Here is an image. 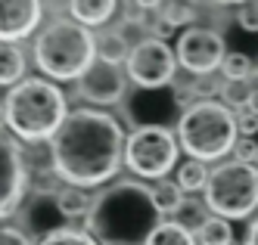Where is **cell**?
I'll use <instances>...</instances> for the list:
<instances>
[{
  "label": "cell",
  "mask_w": 258,
  "mask_h": 245,
  "mask_svg": "<svg viewBox=\"0 0 258 245\" xmlns=\"http://www.w3.org/2000/svg\"><path fill=\"white\" fill-rule=\"evenodd\" d=\"M75 84H78V97L94 106H112L124 97V71L118 62L94 59V65Z\"/></svg>",
  "instance_id": "11"
},
{
  "label": "cell",
  "mask_w": 258,
  "mask_h": 245,
  "mask_svg": "<svg viewBox=\"0 0 258 245\" xmlns=\"http://www.w3.org/2000/svg\"><path fill=\"white\" fill-rule=\"evenodd\" d=\"M0 245H31V239L16 227H0Z\"/></svg>",
  "instance_id": "30"
},
{
  "label": "cell",
  "mask_w": 258,
  "mask_h": 245,
  "mask_svg": "<svg viewBox=\"0 0 258 245\" xmlns=\"http://www.w3.org/2000/svg\"><path fill=\"white\" fill-rule=\"evenodd\" d=\"M215 4H233V0H215Z\"/></svg>",
  "instance_id": "34"
},
{
  "label": "cell",
  "mask_w": 258,
  "mask_h": 245,
  "mask_svg": "<svg viewBox=\"0 0 258 245\" xmlns=\"http://www.w3.org/2000/svg\"><path fill=\"white\" fill-rule=\"evenodd\" d=\"M177 186L183 193H199V190H206V183H209V168L206 161H199V158H190V161H183L177 168Z\"/></svg>",
  "instance_id": "20"
},
{
  "label": "cell",
  "mask_w": 258,
  "mask_h": 245,
  "mask_svg": "<svg viewBox=\"0 0 258 245\" xmlns=\"http://www.w3.org/2000/svg\"><path fill=\"white\" fill-rule=\"evenodd\" d=\"M206 205L227 220H246L258 211V168L243 158L221 161L209 171Z\"/></svg>",
  "instance_id": "6"
},
{
  "label": "cell",
  "mask_w": 258,
  "mask_h": 245,
  "mask_svg": "<svg viewBox=\"0 0 258 245\" xmlns=\"http://www.w3.org/2000/svg\"><path fill=\"white\" fill-rule=\"evenodd\" d=\"M118 7V0H69V13L75 16V22L94 28V25H106L112 19Z\"/></svg>",
  "instance_id": "14"
},
{
  "label": "cell",
  "mask_w": 258,
  "mask_h": 245,
  "mask_svg": "<svg viewBox=\"0 0 258 245\" xmlns=\"http://www.w3.org/2000/svg\"><path fill=\"white\" fill-rule=\"evenodd\" d=\"M41 0H0V41H22L41 22Z\"/></svg>",
  "instance_id": "12"
},
{
  "label": "cell",
  "mask_w": 258,
  "mask_h": 245,
  "mask_svg": "<svg viewBox=\"0 0 258 245\" xmlns=\"http://www.w3.org/2000/svg\"><path fill=\"white\" fill-rule=\"evenodd\" d=\"M246 109H252L255 115H258V87H255V90H249V100H246Z\"/></svg>",
  "instance_id": "32"
},
{
  "label": "cell",
  "mask_w": 258,
  "mask_h": 245,
  "mask_svg": "<svg viewBox=\"0 0 258 245\" xmlns=\"http://www.w3.org/2000/svg\"><path fill=\"white\" fill-rule=\"evenodd\" d=\"M221 74H224L227 81H249L252 78V56L246 53H224V59H221Z\"/></svg>",
  "instance_id": "23"
},
{
  "label": "cell",
  "mask_w": 258,
  "mask_h": 245,
  "mask_svg": "<svg viewBox=\"0 0 258 245\" xmlns=\"http://www.w3.org/2000/svg\"><path fill=\"white\" fill-rule=\"evenodd\" d=\"M159 19H162V28L190 25L196 19V7L187 4V0H165V4L159 7Z\"/></svg>",
  "instance_id": "22"
},
{
  "label": "cell",
  "mask_w": 258,
  "mask_h": 245,
  "mask_svg": "<svg viewBox=\"0 0 258 245\" xmlns=\"http://www.w3.org/2000/svg\"><path fill=\"white\" fill-rule=\"evenodd\" d=\"M236 25L243 31H258V0H239Z\"/></svg>",
  "instance_id": "25"
},
{
  "label": "cell",
  "mask_w": 258,
  "mask_h": 245,
  "mask_svg": "<svg viewBox=\"0 0 258 245\" xmlns=\"http://www.w3.org/2000/svg\"><path fill=\"white\" fill-rule=\"evenodd\" d=\"M177 65V53L162 37H146L143 44L131 47V53H127V74L143 90H159L171 84Z\"/></svg>",
  "instance_id": "8"
},
{
  "label": "cell",
  "mask_w": 258,
  "mask_h": 245,
  "mask_svg": "<svg viewBox=\"0 0 258 245\" xmlns=\"http://www.w3.org/2000/svg\"><path fill=\"white\" fill-rule=\"evenodd\" d=\"M236 137V115L221 100H196L183 109L177 121L180 149L199 161H221L233 152Z\"/></svg>",
  "instance_id": "5"
},
{
  "label": "cell",
  "mask_w": 258,
  "mask_h": 245,
  "mask_svg": "<svg viewBox=\"0 0 258 245\" xmlns=\"http://www.w3.org/2000/svg\"><path fill=\"white\" fill-rule=\"evenodd\" d=\"M90 199L87 193H84V186H62V190H56V205H59V211L66 214V217H84L87 211H90Z\"/></svg>",
  "instance_id": "19"
},
{
  "label": "cell",
  "mask_w": 258,
  "mask_h": 245,
  "mask_svg": "<svg viewBox=\"0 0 258 245\" xmlns=\"http://www.w3.org/2000/svg\"><path fill=\"white\" fill-rule=\"evenodd\" d=\"M25 186H28V168L19 146L7 134H0V217H10L25 202Z\"/></svg>",
  "instance_id": "10"
},
{
  "label": "cell",
  "mask_w": 258,
  "mask_h": 245,
  "mask_svg": "<svg viewBox=\"0 0 258 245\" xmlns=\"http://www.w3.org/2000/svg\"><path fill=\"white\" fill-rule=\"evenodd\" d=\"M146 245H196V236L180 220H162Z\"/></svg>",
  "instance_id": "18"
},
{
  "label": "cell",
  "mask_w": 258,
  "mask_h": 245,
  "mask_svg": "<svg viewBox=\"0 0 258 245\" xmlns=\"http://www.w3.org/2000/svg\"><path fill=\"white\" fill-rule=\"evenodd\" d=\"M196 239L199 245H233V227L227 217H206L196 227Z\"/></svg>",
  "instance_id": "16"
},
{
  "label": "cell",
  "mask_w": 258,
  "mask_h": 245,
  "mask_svg": "<svg viewBox=\"0 0 258 245\" xmlns=\"http://www.w3.org/2000/svg\"><path fill=\"white\" fill-rule=\"evenodd\" d=\"M233 115H236V134L239 137H258V115H255L252 109L239 106Z\"/></svg>",
  "instance_id": "26"
},
{
  "label": "cell",
  "mask_w": 258,
  "mask_h": 245,
  "mask_svg": "<svg viewBox=\"0 0 258 245\" xmlns=\"http://www.w3.org/2000/svg\"><path fill=\"white\" fill-rule=\"evenodd\" d=\"M25 74V53L13 41H0V87L19 84Z\"/></svg>",
  "instance_id": "15"
},
{
  "label": "cell",
  "mask_w": 258,
  "mask_h": 245,
  "mask_svg": "<svg viewBox=\"0 0 258 245\" xmlns=\"http://www.w3.org/2000/svg\"><path fill=\"white\" fill-rule=\"evenodd\" d=\"M224 100H227V106H246V100H249V87H246V81H227L224 84Z\"/></svg>",
  "instance_id": "28"
},
{
  "label": "cell",
  "mask_w": 258,
  "mask_h": 245,
  "mask_svg": "<svg viewBox=\"0 0 258 245\" xmlns=\"http://www.w3.org/2000/svg\"><path fill=\"white\" fill-rule=\"evenodd\" d=\"M177 155H180V140L165 124H143L134 134H127L124 165L137 177H146V180L168 177L171 168H177Z\"/></svg>",
  "instance_id": "7"
},
{
  "label": "cell",
  "mask_w": 258,
  "mask_h": 245,
  "mask_svg": "<svg viewBox=\"0 0 258 245\" xmlns=\"http://www.w3.org/2000/svg\"><path fill=\"white\" fill-rule=\"evenodd\" d=\"M177 62L187 68L193 78H206L215 68H221V59H224V37L212 28H202V25H190L177 37Z\"/></svg>",
  "instance_id": "9"
},
{
  "label": "cell",
  "mask_w": 258,
  "mask_h": 245,
  "mask_svg": "<svg viewBox=\"0 0 258 245\" xmlns=\"http://www.w3.org/2000/svg\"><path fill=\"white\" fill-rule=\"evenodd\" d=\"M25 217H22V223H25V236L31 239V236H38V239H44L47 233H53V230H59L62 227V220H69L62 211H59V205H56V193H38V196H31L28 202H25Z\"/></svg>",
  "instance_id": "13"
},
{
  "label": "cell",
  "mask_w": 258,
  "mask_h": 245,
  "mask_svg": "<svg viewBox=\"0 0 258 245\" xmlns=\"http://www.w3.org/2000/svg\"><path fill=\"white\" fill-rule=\"evenodd\" d=\"M134 4H137V7H143V10H159L165 0H134Z\"/></svg>",
  "instance_id": "33"
},
{
  "label": "cell",
  "mask_w": 258,
  "mask_h": 245,
  "mask_svg": "<svg viewBox=\"0 0 258 245\" xmlns=\"http://www.w3.org/2000/svg\"><path fill=\"white\" fill-rule=\"evenodd\" d=\"M153 199H156V205H159L162 214H177L183 208V202H187V193L177 186V180H165L162 177L153 186Z\"/></svg>",
  "instance_id": "17"
},
{
  "label": "cell",
  "mask_w": 258,
  "mask_h": 245,
  "mask_svg": "<svg viewBox=\"0 0 258 245\" xmlns=\"http://www.w3.org/2000/svg\"><path fill=\"white\" fill-rule=\"evenodd\" d=\"M127 53H131V47H127V41L121 37V31H103L97 37V59H106V62H127Z\"/></svg>",
  "instance_id": "21"
},
{
  "label": "cell",
  "mask_w": 258,
  "mask_h": 245,
  "mask_svg": "<svg viewBox=\"0 0 258 245\" xmlns=\"http://www.w3.org/2000/svg\"><path fill=\"white\" fill-rule=\"evenodd\" d=\"M66 93L44 78H22L13 84L4 103V121L19 140H50L66 121Z\"/></svg>",
  "instance_id": "3"
},
{
  "label": "cell",
  "mask_w": 258,
  "mask_h": 245,
  "mask_svg": "<svg viewBox=\"0 0 258 245\" xmlns=\"http://www.w3.org/2000/svg\"><path fill=\"white\" fill-rule=\"evenodd\" d=\"M84 217L97 245H146L165 214L153 199V186L140 180H118L94 196Z\"/></svg>",
  "instance_id": "2"
},
{
  "label": "cell",
  "mask_w": 258,
  "mask_h": 245,
  "mask_svg": "<svg viewBox=\"0 0 258 245\" xmlns=\"http://www.w3.org/2000/svg\"><path fill=\"white\" fill-rule=\"evenodd\" d=\"M124 143L127 134L115 115L103 109H75L50 137V165L72 186H100L121 171Z\"/></svg>",
  "instance_id": "1"
},
{
  "label": "cell",
  "mask_w": 258,
  "mask_h": 245,
  "mask_svg": "<svg viewBox=\"0 0 258 245\" xmlns=\"http://www.w3.org/2000/svg\"><path fill=\"white\" fill-rule=\"evenodd\" d=\"M97 59V37L87 25L56 19L34 37V62L53 81H78Z\"/></svg>",
  "instance_id": "4"
},
{
  "label": "cell",
  "mask_w": 258,
  "mask_h": 245,
  "mask_svg": "<svg viewBox=\"0 0 258 245\" xmlns=\"http://www.w3.org/2000/svg\"><path fill=\"white\" fill-rule=\"evenodd\" d=\"M118 31L127 41V47H137V44H143L146 37H150V34H146V22H140V19H127V22H121Z\"/></svg>",
  "instance_id": "27"
},
{
  "label": "cell",
  "mask_w": 258,
  "mask_h": 245,
  "mask_svg": "<svg viewBox=\"0 0 258 245\" xmlns=\"http://www.w3.org/2000/svg\"><path fill=\"white\" fill-rule=\"evenodd\" d=\"M38 245H97V239L87 230L81 233V230H72V227H59V230L47 233L44 239H38Z\"/></svg>",
  "instance_id": "24"
},
{
  "label": "cell",
  "mask_w": 258,
  "mask_h": 245,
  "mask_svg": "<svg viewBox=\"0 0 258 245\" xmlns=\"http://www.w3.org/2000/svg\"><path fill=\"white\" fill-rule=\"evenodd\" d=\"M243 245H258V217H252V223H249V230H246Z\"/></svg>",
  "instance_id": "31"
},
{
  "label": "cell",
  "mask_w": 258,
  "mask_h": 245,
  "mask_svg": "<svg viewBox=\"0 0 258 245\" xmlns=\"http://www.w3.org/2000/svg\"><path fill=\"white\" fill-rule=\"evenodd\" d=\"M233 152H236V158H243V161H258V143H255V137H236V143H233Z\"/></svg>",
  "instance_id": "29"
}]
</instances>
